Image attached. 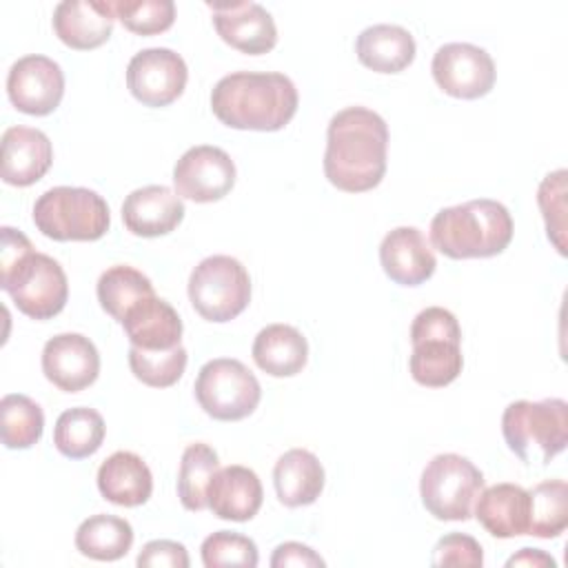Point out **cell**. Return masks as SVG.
<instances>
[{
    "label": "cell",
    "mask_w": 568,
    "mask_h": 568,
    "mask_svg": "<svg viewBox=\"0 0 568 568\" xmlns=\"http://www.w3.org/2000/svg\"><path fill=\"white\" fill-rule=\"evenodd\" d=\"M513 229V217L501 202L479 197L437 211L430 222V242L450 260L493 257L510 244Z\"/></svg>",
    "instance_id": "4"
},
{
    "label": "cell",
    "mask_w": 568,
    "mask_h": 568,
    "mask_svg": "<svg viewBox=\"0 0 568 568\" xmlns=\"http://www.w3.org/2000/svg\"><path fill=\"white\" fill-rule=\"evenodd\" d=\"M415 38L399 24L366 27L355 40L357 60L377 73H399L415 60Z\"/></svg>",
    "instance_id": "27"
},
{
    "label": "cell",
    "mask_w": 568,
    "mask_h": 568,
    "mask_svg": "<svg viewBox=\"0 0 568 568\" xmlns=\"http://www.w3.org/2000/svg\"><path fill=\"white\" fill-rule=\"evenodd\" d=\"M51 140L31 126H9L2 133L0 175L11 186H31L51 169Z\"/></svg>",
    "instance_id": "19"
},
{
    "label": "cell",
    "mask_w": 568,
    "mask_h": 568,
    "mask_svg": "<svg viewBox=\"0 0 568 568\" xmlns=\"http://www.w3.org/2000/svg\"><path fill=\"white\" fill-rule=\"evenodd\" d=\"M115 11L106 0H64L53 11V31L67 47L89 51L104 44L113 33Z\"/></svg>",
    "instance_id": "20"
},
{
    "label": "cell",
    "mask_w": 568,
    "mask_h": 568,
    "mask_svg": "<svg viewBox=\"0 0 568 568\" xmlns=\"http://www.w3.org/2000/svg\"><path fill=\"white\" fill-rule=\"evenodd\" d=\"M506 566H508V568H513V566H532V568L550 566V568H555L557 561H555L548 552H544V550H539V548H521L517 555H513V557L506 561Z\"/></svg>",
    "instance_id": "41"
},
{
    "label": "cell",
    "mask_w": 568,
    "mask_h": 568,
    "mask_svg": "<svg viewBox=\"0 0 568 568\" xmlns=\"http://www.w3.org/2000/svg\"><path fill=\"white\" fill-rule=\"evenodd\" d=\"M379 262L384 273L402 286H419L430 280L437 268L428 240L415 226L388 231L379 244Z\"/></svg>",
    "instance_id": "18"
},
{
    "label": "cell",
    "mask_w": 568,
    "mask_h": 568,
    "mask_svg": "<svg viewBox=\"0 0 568 568\" xmlns=\"http://www.w3.org/2000/svg\"><path fill=\"white\" fill-rule=\"evenodd\" d=\"M537 204L546 222V235L552 246L566 255V171L548 173L537 191Z\"/></svg>",
    "instance_id": "37"
},
{
    "label": "cell",
    "mask_w": 568,
    "mask_h": 568,
    "mask_svg": "<svg viewBox=\"0 0 568 568\" xmlns=\"http://www.w3.org/2000/svg\"><path fill=\"white\" fill-rule=\"evenodd\" d=\"M433 566H470L479 568L484 564L481 544L464 532H448L437 539L430 557Z\"/></svg>",
    "instance_id": "38"
},
{
    "label": "cell",
    "mask_w": 568,
    "mask_h": 568,
    "mask_svg": "<svg viewBox=\"0 0 568 568\" xmlns=\"http://www.w3.org/2000/svg\"><path fill=\"white\" fill-rule=\"evenodd\" d=\"M133 528L115 515H93L75 530V548L95 561H115L131 550Z\"/></svg>",
    "instance_id": "28"
},
{
    "label": "cell",
    "mask_w": 568,
    "mask_h": 568,
    "mask_svg": "<svg viewBox=\"0 0 568 568\" xmlns=\"http://www.w3.org/2000/svg\"><path fill=\"white\" fill-rule=\"evenodd\" d=\"M475 517L497 539H510L528 535L530 497L528 490L517 484H495L479 493L475 501Z\"/></svg>",
    "instance_id": "23"
},
{
    "label": "cell",
    "mask_w": 568,
    "mask_h": 568,
    "mask_svg": "<svg viewBox=\"0 0 568 568\" xmlns=\"http://www.w3.org/2000/svg\"><path fill=\"white\" fill-rule=\"evenodd\" d=\"M202 564L206 568H220V566H240V568H255L260 561L257 546L251 537L231 532V530H217L209 535L202 541Z\"/></svg>",
    "instance_id": "36"
},
{
    "label": "cell",
    "mask_w": 568,
    "mask_h": 568,
    "mask_svg": "<svg viewBox=\"0 0 568 568\" xmlns=\"http://www.w3.org/2000/svg\"><path fill=\"white\" fill-rule=\"evenodd\" d=\"M182 197L164 184H149L131 191L122 204V222L138 237H160L184 220Z\"/></svg>",
    "instance_id": "17"
},
{
    "label": "cell",
    "mask_w": 568,
    "mask_h": 568,
    "mask_svg": "<svg viewBox=\"0 0 568 568\" xmlns=\"http://www.w3.org/2000/svg\"><path fill=\"white\" fill-rule=\"evenodd\" d=\"M7 93L18 111L27 115H49L62 102L64 73L60 64L47 55H24L9 69Z\"/></svg>",
    "instance_id": "14"
},
{
    "label": "cell",
    "mask_w": 568,
    "mask_h": 568,
    "mask_svg": "<svg viewBox=\"0 0 568 568\" xmlns=\"http://www.w3.org/2000/svg\"><path fill=\"white\" fill-rule=\"evenodd\" d=\"M264 490L255 470L233 464L217 468L206 488V501L215 517L248 521L262 508Z\"/></svg>",
    "instance_id": "21"
},
{
    "label": "cell",
    "mask_w": 568,
    "mask_h": 568,
    "mask_svg": "<svg viewBox=\"0 0 568 568\" xmlns=\"http://www.w3.org/2000/svg\"><path fill=\"white\" fill-rule=\"evenodd\" d=\"M271 566L273 568H322L326 566V561L308 546L300 544V541H284L273 550L271 557Z\"/></svg>",
    "instance_id": "40"
},
{
    "label": "cell",
    "mask_w": 568,
    "mask_h": 568,
    "mask_svg": "<svg viewBox=\"0 0 568 568\" xmlns=\"http://www.w3.org/2000/svg\"><path fill=\"white\" fill-rule=\"evenodd\" d=\"M410 342L408 368L417 384L442 388L459 377L464 366L462 328L448 308L428 306L419 311L410 324Z\"/></svg>",
    "instance_id": "6"
},
{
    "label": "cell",
    "mask_w": 568,
    "mask_h": 568,
    "mask_svg": "<svg viewBox=\"0 0 568 568\" xmlns=\"http://www.w3.org/2000/svg\"><path fill=\"white\" fill-rule=\"evenodd\" d=\"M437 87L459 100H477L495 87V62L490 53L470 42H448L439 47L430 64Z\"/></svg>",
    "instance_id": "11"
},
{
    "label": "cell",
    "mask_w": 568,
    "mask_h": 568,
    "mask_svg": "<svg viewBox=\"0 0 568 568\" xmlns=\"http://www.w3.org/2000/svg\"><path fill=\"white\" fill-rule=\"evenodd\" d=\"M175 193L200 204L217 202L235 184V164L231 155L211 144L191 146L173 166Z\"/></svg>",
    "instance_id": "13"
},
{
    "label": "cell",
    "mask_w": 568,
    "mask_h": 568,
    "mask_svg": "<svg viewBox=\"0 0 568 568\" xmlns=\"http://www.w3.org/2000/svg\"><path fill=\"white\" fill-rule=\"evenodd\" d=\"M0 428H2V444L11 450L31 448L44 428V413L42 408L27 395L11 393L4 395L0 402Z\"/></svg>",
    "instance_id": "33"
},
{
    "label": "cell",
    "mask_w": 568,
    "mask_h": 568,
    "mask_svg": "<svg viewBox=\"0 0 568 568\" xmlns=\"http://www.w3.org/2000/svg\"><path fill=\"white\" fill-rule=\"evenodd\" d=\"M122 328L135 348L169 351L182 344L184 326L178 311L166 300L149 295L129 308Z\"/></svg>",
    "instance_id": "22"
},
{
    "label": "cell",
    "mask_w": 568,
    "mask_h": 568,
    "mask_svg": "<svg viewBox=\"0 0 568 568\" xmlns=\"http://www.w3.org/2000/svg\"><path fill=\"white\" fill-rule=\"evenodd\" d=\"M528 535L552 539L568 526V486L564 479H548L528 490Z\"/></svg>",
    "instance_id": "32"
},
{
    "label": "cell",
    "mask_w": 568,
    "mask_h": 568,
    "mask_svg": "<svg viewBox=\"0 0 568 568\" xmlns=\"http://www.w3.org/2000/svg\"><path fill=\"white\" fill-rule=\"evenodd\" d=\"M189 69L180 53L164 47L138 51L126 67V87L144 106H166L175 102L186 87Z\"/></svg>",
    "instance_id": "12"
},
{
    "label": "cell",
    "mask_w": 568,
    "mask_h": 568,
    "mask_svg": "<svg viewBox=\"0 0 568 568\" xmlns=\"http://www.w3.org/2000/svg\"><path fill=\"white\" fill-rule=\"evenodd\" d=\"M189 300L206 322H231L251 302V277L231 255L204 257L189 277Z\"/></svg>",
    "instance_id": "9"
},
{
    "label": "cell",
    "mask_w": 568,
    "mask_h": 568,
    "mask_svg": "<svg viewBox=\"0 0 568 568\" xmlns=\"http://www.w3.org/2000/svg\"><path fill=\"white\" fill-rule=\"evenodd\" d=\"M386 120L366 106H346L326 129L324 175L339 191H371L386 173Z\"/></svg>",
    "instance_id": "1"
},
{
    "label": "cell",
    "mask_w": 568,
    "mask_h": 568,
    "mask_svg": "<svg viewBox=\"0 0 568 568\" xmlns=\"http://www.w3.org/2000/svg\"><path fill=\"white\" fill-rule=\"evenodd\" d=\"M484 490L481 470L457 453L435 455L419 479L424 508L439 521H466Z\"/></svg>",
    "instance_id": "8"
},
{
    "label": "cell",
    "mask_w": 568,
    "mask_h": 568,
    "mask_svg": "<svg viewBox=\"0 0 568 568\" xmlns=\"http://www.w3.org/2000/svg\"><path fill=\"white\" fill-rule=\"evenodd\" d=\"M0 286L31 320H51L69 297L62 266L47 253L33 251L29 237L11 226L0 229Z\"/></svg>",
    "instance_id": "3"
},
{
    "label": "cell",
    "mask_w": 568,
    "mask_h": 568,
    "mask_svg": "<svg viewBox=\"0 0 568 568\" xmlns=\"http://www.w3.org/2000/svg\"><path fill=\"white\" fill-rule=\"evenodd\" d=\"M193 390L202 410L220 422H240L248 417L262 399L257 377L233 357L206 362L197 373Z\"/></svg>",
    "instance_id": "10"
},
{
    "label": "cell",
    "mask_w": 568,
    "mask_h": 568,
    "mask_svg": "<svg viewBox=\"0 0 568 568\" xmlns=\"http://www.w3.org/2000/svg\"><path fill=\"white\" fill-rule=\"evenodd\" d=\"M501 435L524 464L548 466L568 442V404L559 397L513 402L501 415Z\"/></svg>",
    "instance_id": "5"
},
{
    "label": "cell",
    "mask_w": 568,
    "mask_h": 568,
    "mask_svg": "<svg viewBox=\"0 0 568 568\" xmlns=\"http://www.w3.org/2000/svg\"><path fill=\"white\" fill-rule=\"evenodd\" d=\"M42 373L64 393L84 390L100 375V353L82 333L53 335L42 348Z\"/></svg>",
    "instance_id": "16"
},
{
    "label": "cell",
    "mask_w": 568,
    "mask_h": 568,
    "mask_svg": "<svg viewBox=\"0 0 568 568\" xmlns=\"http://www.w3.org/2000/svg\"><path fill=\"white\" fill-rule=\"evenodd\" d=\"M98 490L115 506H142L153 493V475L140 455L115 450L98 468Z\"/></svg>",
    "instance_id": "24"
},
{
    "label": "cell",
    "mask_w": 568,
    "mask_h": 568,
    "mask_svg": "<svg viewBox=\"0 0 568 568\" xmlns=\"http://www.w3.org/2000/svg\"><path fill=\"white\" fill-rule=\"evenodd\" d=\"M273 486L284 506H308L324 490V466L311 450L291 448L275 462Z\"/></svg>",
    "instance_id": "25"
},
{
    "label": "cell",
    "mask_w": 568,
    "mask_h": 568,
    "mask_svg": "<svg viewBox=\"0 0 568 568\" xmlns=\"http://www.w3.org/2000/svg\"><path fill=\"white\" fill-rule=\"evenodd\" d=\"M135 564L140 568H189L191 561L184 544L171 539H153L140 550Z\"/></svg>",
    "instance_id": "39"
},
{
    "label": "cell",
    "mask_w": 568,
    "mask_h": 568,
    "mask_svg": "<svg viewBox=\"0 0 568 568\" xmlns=\"http://www.w3.org/2000/svg\"><path fill=\"white\" fill-rule=\"evenodd\" d=\"M213 13L217 36L233 49L262 55L277 44V27L273 16L257 2H206Z\"/></svg>",
    "instance_id": "15"
},
{
    "label": "cell",
    "mask_w": 568,
    "mask_h": 568,
    "mask_svg": "<svg viewBox=\"0 0 568 568\" xmlns=\"http://www.w3.org/2000/svg\"><path fill=\"white\" fill-rule=\"evenodd\" d=\"M95 293H98L100 306L118 324H122L131 306H135L140 300L149 295H155L151 280L142 271L126 264H115L106 268L98 280Z\"/></svg>",
    "instance_id": "30"
},
{
    "label": "cell",
    "mask_w": 568,
    "mask_h": 568,
    "mask_svg": "<svg viewBox=\"0 0 568 568\" xmlns=\"http://www.w3.org/2000/svg\"><path fill=\"white\" fill-rule=\"evenodd\" d=\"M293 80L277 71H235L217 80L211 91L215 118L242 131H280L297 111Z\"/></svg>",
    "instance_id": "2"
},
{
    "label": "cell",
    "mask_w": 568,
    "mask_h": 568,
    "mask_svg": "<svg viewBox=\"0 0 568 568\" xmlns=\"http://www.w3.org/2000/svg\"><path fill=\"white\" fill-rule=\"evenodd\" d=\"M186 362H189V355L182 344L169 351H142L135 346L129 348L131 373L142 384L153 388L173 386L184 375Z\"/></svg>",
    "instance_id": "34"
},
{
    "label": "cell",
    "mask_w": 568,
    "mask_h": 568,
    "mask_svg": "<svg viewBox=\"0 0 568 568\" xmlns=\"http://www.w3.org/2000/svg\"><path fill=\"white\" fill-rule=\"evenodd\" d=\"M217 468V453L209 444L197 442L184 448L178 470V497L186 510L200 513L209 508L206 488Z\"/></svg>",
    "instance_id": "31"
},
{
    "label": "cell",
    "mask_w": 568,
    "mask_h": 568,
    "mask_svg": "<svg viewBox=\"0 0 568 568\" xmlns=\"http://www.w3.org/2000/svg\"><path fill=\"white\" fill-rule=\"evenodd\" d=\"M104 419L95 408L75 406L58 417L53 428V444L64 457L84 459L98 453L104 442Z\"/></svg>",
    "instance_id": "29"
},
{
    "label": "cell",
    "mask_w": 568,
    "mask_h": 568,
    "mask_svg": "<svg viewBox=\"0 0 568 568\" xmlns=\"http://www.w3.org/2000/svg\"><path fill=\"white\" fill-rule=\"evenodd\" d=\"M36 229L55 242H95L111 224L109 204L84 186H53L33 204Z\"/></svg>",
    "instance_id": "7"
},
{
    "label": "cell",
    "mask_w": 568,
    "mask_h": 568,
    "mask_svg": "<svg viewBox=\"0 0 568 568\" xmlns=\"http://www.w3.org/2000/svg\"><path fill=\"white\" fill-rule=\"evenodd\" d=\"M115 18L138 36H155L171 29L175 20L173 0H118L113 2Z\"/></svg>",
    "instance_id": "35"
},
{
    "label": "cell",
    "mask_w": 568,
    "mask_h": 568,
    "mask_svg": "<svg viewBox=\"0 0 568 568\" xmlns=\"http://www.w3.org/2000/svg\"><path fill=\"white\" fill-rule=\"evenodd\" d=\"M253 359L257 368L273 377L297 375L308 359L306 337L291 324H268L253 339Z\"/></svg>",
    "instance_id": "26"
}]
</instances>
